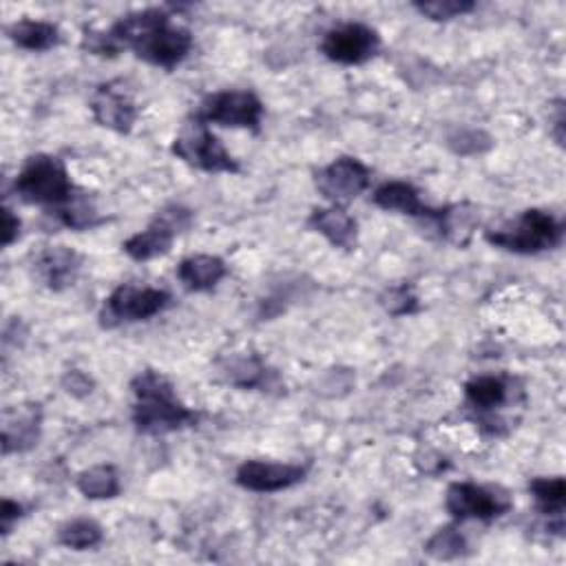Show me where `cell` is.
<instances>
[{
	"instance_id": "obj_1",
	"label": "cell",
	"mask_w": 566,
	"mask_h": 566,
	"mask_svg": "<svg viewBox=\"0 0 566 566\" xmlns=\"http://www.w3.org/2000/svg\"><path fill=\"white\" fill-rule=\"evenodd\" d=\"M131 389L136 396L134 425L140 434H147V436L173 434L182 427L195 425L200 418L191 407H186L178 398L173 383L156 370L140 372L131 381Z\"/></svg>"
},
{
	"instance_id": "obj_2",
	"label": "cell",
	"mask_w": 566,
	"mask_h": 566,
	"mask_svg": "<svg viewBox=\"0 0 566 566\" xmlns=\"http://www.w3.org/2000/svg\"><path fill=\"white\" fill-rule=\"evenodd\" d=\"M14 191L25 204L52 211L65 206L78 193L65 162L47 153L28 158L14 182Z\"/></svg>"
},
{
	"instance_id": "obj_3",
	"label": "cell",
	"mask_w": 566,
	"mask_h": 566,
	"mask_svg": "<svg viewBox=\"0 0 566 566\" xmlns=\"http://www.w3.org/2000/svg\"><path fill=\"white\" fill-rule=\"evenodd\" d=\"M564 226L546 211L528 209L511 224H504L495 231H487L484 239L515 255H537L555 248L562 242Z\"/></svg>"
},
{
	"instance_id": "obj_4",
	"label": "cell",
	"mask_w": 566,
	"mask_h": 566,
	"mask_svg": "<svg viewBox=\"0 0 566 566\" xmlns=\"http://www.w3.org/2000/svg\"><path fill=\"white\" fill-rule=\"evenodd\" d=\"M195 120L204 125H217L226 129H248L257 134L264 120V103L253 92H242V89L217 92L200 105Z\"/></svg>"
},
{
	"instance_id": "obj_5",
	"label": "cell",
	"mask_w": 566,
	"mask_h": 566,
	"mask_svg": "<svg viewBox=\"0 0 566 566\" xmlns=\"http://www.w3.org/2000/svg\"><path fill=\"white\" fill-rule=\"evenodd\" d=\"M169 303H171V295L167 290L138 288L131 284H122L105 301V308L100 312V325L107 330H114L122 323L149 321L151 317L167 310Z\"/></svg>"
},
{
	"instance_id": "obj_6",
	"label": "cell",
	"mask_w": 566,
	"mask_h": 566,
	"mask_svg": "<svg viewBox=\"0 0 566 566\" xmlns=\"http://www.w3.org/2000/svg\"><path fill=\"white\" fill-rule=\"evenodd\" d=\"M173 153L189 167L204 173H239V162L226 151L209 125L195 120L182 136L173 140Z\"/></svg>"
},
{
	"instance_id": "obj_7",
	"label": "cell",
	"mask_w": 566,
	"mask_h": 566,
	"mask_svg": "<svg viewBox=\"0 0 566 566\" xmlns=\"http://www.w3.org/2000/svg\"><path fill=\"white\" fill-rule=\"evenodd\" d=\"M193 224V213L184 206H167L158 213L153 224L147 231L136 233L122 244V250L134 259V261H151L156 257H162L171 253L173 242L180 233L191 228Z\"/></svg>"
},
{
	"instance_id": "obj_8",
	"label": "cell",
	"mask_w": 566,
	"mask_h": 566,
	"mask_svg": "<svg viewBox=\"0 0 566 566\" xmlns=\"http://www.w3.org/2000/svg\"><path fill=\"white\" fill-rule=\"evenodd\" d=\"M445 509L456 522H491L511 511V500L506 493H500L476 482H453L447 489Z\"/></svg>"
},
{
	"instance_id": "obj_9",
	"label": "cell",
	"mask_w": 566,
	"mask_h": 566,
	"mask_svg": "<svg viewBox=\"0 0 566 566\" xmlns=\"http://www.w3.org/2000/svg\"><path fill=\"white\" fill-rule=\"evenodd\" d=\"M372 182V171L356 158L343 156L317 171L314 186L332 204L345 206L367 191Z\"/></svg>"
},
{
	"instance_id": "obj_10",
	"label": "cell",
	"mask_w": 566,
	"mask_h": 566,
	"mask_svg": "<svg viewBox=\"0 0 566 566\" xmlns=\"http://www.w3.org/2000/svg\"><path fill=\"white\" fill-rule=\"evenodd\" d=\"M378 50V32L363 23H343L339 28H332L321 41L323 56L339 65H363L372 61Z\"/></svg>"
},
{
	"instance_id": "obj_11",
	"label": "cell",
	"mask_w": 566,
	"mask_h": 566,
	"mask_svg": "<svg viewBox=\"0 0 566 566\" xmlns=\"http://www.w3.org/2000/svg\"><path fill=\"white\" fill-rule=\"evenodd\" d=\"M310 464L295 462H270V460H246L239 464L235 480L242 489L255 493H277L306 480Z\"/></svg>"
},
{
	"instance_id": "obj_12",
	"label": "cell",
	"mask_w": 566,
	"mask_h": 566,
	"mask_svg": "<svg viewBox=\"0 0 566 566\" xmlns=\"http://www.w3.org/2000/svg\"><path fill=\"white\" fill-rule=\"evenodd\" d=\"M191 50H193V34L186 28L167 23L158 32H153L147 41H142L134 52L140 61L149 65L173 70L182 61H186Z\"/></svg>"
},
{
	"instance_id": "obj_13",
	"label": "cell",
	"mask_w": 566,
	"mask_h": 566,
	"mask_svg": "<svg viewBox=\"0 0 566 566\" xmlns=\"http://www.w3.org/2000/svg\"><path fill=\"white\" fill-rule=\"evenodd\" d=\"M92 114L96 122L116 134H131L138 120V107L129 94L114 83L100 85L92 98Z\"/></svg>"
},
{
	"instance_id": "obj_14",
	"label": "cell",
	"mask_w": 566,
	"mask_h": 566,
	"mask_svg": "<svg viewBox=\"0 0 566 566\" xmlns=\"http://www.w3.org/2000/svg\"><path fill=\"white\" fill-rule=\"evenodd\" d=\"M43 427L41 405H12L3 412V453H23L39 445Z\"/></svg>"
},
{
	"instance_id": "obj_15",
	"label": "cell",
	"mask_w": 566,
	"mask_h": 566,
	"mask_svg": "<svg viewBox=\"0 0 566 566\" xmlns=\"http://www.w3.org/2000/svg\"><path fill=\"white\" fill-rule=\"evenodd\" d=\"M81 268L83 257L70 246H47L39 253L34 261V273L39 281L54 292L72 288L81 275Z\"/></svg>"
},
{
	"instance_id": "obj_16",
	"label": "cell",
	"mask_w": 566,
	"mask_h": 566,
	"mask_svg": "<svg viewBox=\"0 0 566 566\" xmlns=\"http://www.w3.org/2000/svg\"><path fill=\"white\" fill-rule=\"evenodd\" d=\"M310 228L323 235L334 248L354 250L359 242V224L343 206L314 209L308 220Z\"/></svg>"
},
{
	"instance_id": "obj_17",
	"label": "cell",
	"mask_w": 566,
	"mask_h": 566,
	"mask_svg": "<svg viewBox=\"0 0 566 566\" xmlns=\"http://www.w3.org/2000/svg\"><path fill=\"white\" fill-rule=\"evenodd\" d=\"M167 23H171V14L167 10L149 8V10H140V12H131V14L122 17L109 30V34L114 36V41L118 43L120 50L134 52L142 41H147L153 32H158Z\"/></svg>"
},
{
	"instance_id": "obj_18",
	"label": "cell",
	"mask_w": 566,
	"mask_h": 566,
	"mask_svg": "<svg viewBox=\"0 0 566 566\" xmlns=\"http://www.w3.org/2000/svg\"><path fill=\"white\" fill-rule=\"evenodd\" d=\"M372 202L389 213H401V215H409V217H427V220H436L438 209H429L420 202V193L409 184V182H387L383 186H378L372 195Z\"/></svg>"
},
{
	"instance_id": "obj_19",
	"label": "cell",
	"mask_w": 566,
	"mask_h": 566,
	"mask_svg": "<svg viewBox=\"0 0 566 566\" xmlns=\"http://www.w3.org/2000/svg\"><path fill=\"white\" fill-rule=\"evenodd\" d=\"M228 275V266L217 255H193L178 266V279L189 292H209Z\"/></svg>"
},
{
	"instance_id": "obj_20",
	"label": "cell",
	"mask_w": 566,
	"mask_h": 566,
	"mask_svg": "<svg viewBox=\"0 0 566 566\" xmlns=\"http://www.w3.org/2000/svg\"><path fill=\"white\" fill-rule=\"evenodd\" d=\"M217 374L233 387L261 389L268 385V367L257 354H231L220 361Z\"/></svg>"
},
{
	"instance_id": "obj_21",
	"label": "cell",
	"mask_w": 566,
	"mask_h": 566,
	"mask_svg": "<svg viewBox=\"0 0 566 566\" xmlns=\"http://www.w3.org/2000/svg\"><path fill=\"white\" fill-rule=\"evenodd\" d=\"M528 491L535 500V506L548 520V528L562 535L564 531V506H566V480L562 476L533 478L528 480Z\"/></svg>"
},
{
	"instance_id": "obj_22",
	"label": "cell",
	"mask_w": 566,
	"mask_h": 566,
	"mask_svg": "<svg viewBox=\"0 0 566 566\" xmlns=\"http://www.w3.org/2000/svg\"><path fill=\"white\" fill-rule=\"evenodd\" d=\"M434 222L438 224L440 235L449 244L464 248L471 242V237L480 224V213L473 204L462 202V204L438 209V215Z\"/></svg>"
},
{
	"instance_id": "obj_23",
	"label": "cell",
	"mask_w": 566,
	"mask_h": 566,
	"mask_svg": "<svg viewBox=\"0 0 566 566\" xmlns=\"http://www.w3.org/2000/svg\"><path fill=\"white\" fill-rule=\"evenodd\" d=\"M464 398L473 412L480 416H491L509 398V381L504 376H476L464 385Z\"/></svg>"
},
{
	"instance_id": "obj_24",
	"label": "cell",
	"mask_w": 566,
	"mask_h": 566,
	"mask_svg": "<svg viewBox=\"0 0 566 566\" xmlns=\"http://www.w3.org/2000/svg\"><path fill=\"white\" fill-rule=\"evenodd\" d=\"M8 36L17 47L28 52H50L58 47L63 41L58 25L47 21H32V19H23L10 25Z\"/></svg>"
},
{
	"instance_id": "obj_25",
	"label": "cell",
	"mask_w": 566,
	"mask_h": 566,
	"mask_svg": "<svg viewBox=\"0 0 566 566\" xmlns=\"http://www.w3.org/2000/svg\"><path fill=\"white\" fill-rule=\"evenodd\" d=\"M78 491L89 500H111L122 491L120 473L114 464H96L78 473L76 478Z\"/></svg>"
},
{
	"instance_id": "obj_26",
	"label": "cell",
	"mask_w": 566,
	"mask_h": 566,
	"mask_svg": "<svg viewBox=\"0 0 566 566\" xmlns=\"http://www.w3.org/2000/svg\"><path fill=\"white\" fill-rule=\"evenodd\" d=\"M56 215V220L72 228V231H89L98 224H103V217L98 213V206H96V200L85 193V191H78L65 206L52 211Z\"/></svg>"
},
{
	"instance_id": "obj_27",
	"label": "cell",
	"mask_w": 566,
	"mask_h": 566,
	"mask_svg": "<svg viewBox=\"0 0 566 566\" xmlns=\"http://www.w3.org/2000/svg\"><path fill=\"white\" fill-rule=\"evenodd\" d=\"M105 537L103 526L92 517H76L61 526L58 542L72 551H89Z\"/></svg>"
},
{
	"instance_id": "obj_28",
	"label": "cell",
	"mask_w": 566,
	"mask_h": 566,
	"mask_svg": "<svg viewBox=\"0 0 566 566\" xmlns=\"http://www.w3.org/2000/svg\"><path fill=\"white\" fill-rule=\"evenodd\" d=\"M425 553L434 559H456L467 553V540L456 524H447L427 540Z\"/></svg>"
},
{
	"instance_id": "obj_29",
	"label": "cell",
	"mask_w": 566,
	"mask_h": 566,
	"mask_svg": "<svg viewBox=\"0 0 566 566\" xmlns=\"http://www.w3.org/2000/svg\"><path fill=\"white\" fill-rule=\"evenodd\" d=\"M414 10L429 21L447 23L473 12L476 3L473 0H418V3H414Z\"/></svg>"
},
{
	"instance_id": "obj_30",
	"label": "cell",
	"mask_w": 566,
	"mask_h": 566,
	"mask_svg": "<svg viewBox=\"0 0 566 566\" xmlns=\"http://www.w3.org/2000/svg\"><path fill=\"white\" fill-rule=\"evenodd\" d=\"M447 145L458 156H478L489 151L493 140L480 129H458L456 134L449 136Z\"/></svg>"
},
{
	"instance_id": "obj_31",
	"label": "cell",
	"mask_w": 566,
	"mask_h": 566,
	"mask_svg": "<svg viewBox=\"0 0 566 566\" xmlns=\"http://www.w3.org/2000/svg\"><path fill=\"white\" fill-rule=\"evenodd\" d=\"M381 306L392 314V317H407L418 312V297L414 295L412 286L403 284L396 288H389L383 297H381Z\"/></svg>"
},
{
	"instance_id": "obj_32",
	"label": "cell",
	"mask_w": 566,
	"mask_h": 566,
	"mask_svg": "<svg viewBox=\"0 0 566 566\" xmlns=\"http://www.w3.org/2000/svg\"><path fill=\"white\" fill-rule=\"evenodd\" d=\"M83 50L94 56H100V58H116L122 54V50L118 47V43L114 41V36L109 32H94V30L85 32Z\"/></svg>"
},
{
	"instance_id": "obj_33",
	"label": "cell",
	"mask_w": 566,
	"mask_h": 566,
	"mask_svg": "<svg viewBox=\"0 0 566 566\" xmlns=\"http://www.w3.org/2000/svg\"><path fill=\"white\" fill-rule=\"evenodd\" d=\"M94 378L83 370H70L63 376V389L74 398H87L94 392Z\"/></svg>"
},
{
	"instance_id": "obj_34",
	"label": "cell",
	"mask_w": 566,
	"mask_h": 566,
	"mask_svg": "<svg viewBox=\"0 0 566 566\" xmlns=\"http://www.w3.org/2000/svg\"><path fill=\"white\" fill-rule=\"evenodd\" d=\"M25 515V506L12 498H3V504H0V531L3 535H10L14 524Z\"/></svg>"
},
{
	"instance_id": "obj_35",
	"label": "cell",
	"mask_w": 566,
	"mask_h": 566,
	"mask_svg": "<svg viewBox=\"0 0 566 566\" xmlns=\"http://www.w3.org/2000/svg\"><path fill=\"white\" fill-rule=\"evenodd\" d=\"M21 228H23V222L19 220V215H14L12 209H3V246H12L19 237H21Z\"/></svg>"
}]
</instances>
